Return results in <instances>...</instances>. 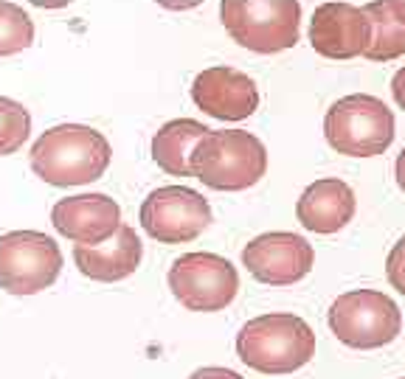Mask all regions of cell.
<instances>
[{
    "instance_id": "cell-1",
    "label": "cell",
    "mask_w": 405,
    "mask_h": 379,
    "mask_svg": "<svg viewBox=\"0 0 405 379\" xmlns=\"http://www.w3.org/2000/svg\"><path fill=\"white\" fill-rule=\"evenodd\" d=\"M110 161V140L88 124H56L45 129L29 152L31 172L54 188L90 186L104 177Z\"/></svg>"
},
{
    "instance_id": "cell-2",
    "label": "cell",
    "mask_w": 405,
    "mask_h": 379,
    "mask_svg": "<svg viewBox=\"0 0 405 379\" xmlns=\"http://www.w3.org/2000/svg\"><path fill=\"white\" fill-rule=\"evenodd\" d=\"M312 326L293 312H267L251 318L237 332V357L256 373L285 376L296 373L315 357Z\"/></svg>"
},
{
    "instance_id": "cell-3",
    "label": "cell",
    "mask_w": 405,
    "mask_h": 379,
    "mask_svg": "<svg viewBox=\"0 0 405 379\" xmlns=\"http://www.w3.org/2000/svg\"><path fill=\"white\" fill-rule=\"evenodd\" d=\"M267 175V146L245 129H212L191 152V177L212 191H248Z\"/></svg>"
},
{
    "instance_id": "cell-4",
    "label": "cell",
    "mask_w": 405,
    "mask_h": 379,
    "mask_svg": "<svg viewBox=\"0 0 405 379\" xmlns=\"http://www.w3.org/2000/svg\"><path fill=\"white\" fill-rule=\"evenodd\" d=\"M397 118L388 104L369 93H352L329 104L324 115L326 143L347 158H377L394 143Z\"/></svg>"
},
{
    "instance_id": "cell-5",
    "label": "cell",
    "mask_w": 405,
    "mask_h": 379,
    "mask_svg": "<svg viewBox=\"0 0 405 379\" xmlns=\"http://www.w3.org/2000/svg\"><path fill=\"white\" fill-rule=\"evenodd\" d=\"M220 23L237 45L253 54H282L301 37V3L299 0H220Z\"/></svg>"
},
{
    "instance_id": "cell-6",
    "label": "cell",
    "mask_w": 405,
    "mask_h": 379,
    "mask_svg": "<svg viewBox=\"0 0 405 379\" xmlns=\"http://www.w3.org/2000/svg\"><path fill=\"white\" fill-rule=\"evenodd\" d=\"M329 332L338 343L355 351L391 346L402 334V312L397 300L380 289H349L329 303Z\"/></svg>"
},
{
    "instance_id": "cell-7",
    "label": "cell",
    "mask_w": 405,
    "mask_h": 379,
    "mask_svg": "<svg viewBox=\"0 0 405 379\" xmlns=\"http://www.w3.org/2000/svg\"><path fill=\"white\" fill-rule=\"evenodd\" d=\"M166 284L175 300L189 312H223L239 292V270L217 253H183L172 261Z\"/></svg>"
},
{
    "instance_id": "cell-8",
    "label": "cell",
    "mask_w": 405,
    "mask_h": 379,
    "mask_svg": "<svg viewBox=\"0 0 405 379\" xmlns=\"http://www.w3.org/2000/svg\"><path fill=\"white\" fill-rule=\"evenodd\" d=\"M65 256L42 231H9L0 236V289L26 298L56 284Z\"/></svg>"
},
{
    "instance_id": "cell-9",
    "label": "cell",
    "mask_w": 405,
    "mask_h": 379,
    "mask_svg": "<svg viewBox=\"0 0 405 379\" xmlns=\"http://www.w3.org/2000/svg\"><path fill=\"white\" fill-rule=\"evenodd\" d=\"M144 234L161 245H186L209 231L212 205L189 186H161L147 194L138 211Z\"/></svg>"
},
{
    "instance_id": "cell-10",
    "label": "cell",
    "mask_w": 405,
    "mask_h": 379,
    "mask_svg": "<svg viewBox=\"0 0 405 379\" xmlns=\"http://www.w3.org/2000/svg\"><path fill=\"white\" fill-rule=\"evenodd\" d=\"M242 267L267 287H293L315 267V248L293 231H267L253 236L239 256Z\"/></svg>"
},
{
    "instance_id": "cell-11",
    "label": "cell",
    "mask_w": 405,
    "mask_h": 379,
    "mask_svg": "<svg viewBox=\"0 0 405 379\" xmlns=\"http://www.w3.org/2000/svg\"><path fill=\"white\" fill-rule=\"evenodd\" d=\"M372 17L363 6H352L344 0L321 3L310 20V45L324 59L347 62L355 56H366L372 45Z\"/></svg>"
},
{
    "instance_id": "cell-12",
    "label": "cell",
    "mask_w": 405,
    "mask_h": 379,
    "mask_svg": "<svg viewBox=\"0 0 405 379\" xmlns=\"http://www.w3.org/2000/svg\"><path fill=\"white\" fill-rule=\"evenodd\" d=\"M191 102L217 121H245L259 110V88L248 73L214 65L194 76Z\"/></svg>"
},
{
    "instance_id": "cell-13",
    "label": "cell",
    "mask_w": 405,
    "mask_h": 379,
    "mask_svg": "<svg viewBox=\"0 0 405 379\" xmlns=\"http://www.w3.org/2000/svg\"><path fill=\"white\" fill-rule=\"evenodd\" d=\"M51 225L54 231L65 239H71L74 245H104L110 242L121 222V205L99 191L90 194H77L65 197L51 208Z\"/></svg>"
},
{
    "instance_id": "cell-14",
    "label": "cell",
    "mask_w": 405,
    "mask_h": 379,
    "mask_svg": "<svg viewBox=\"0 0 405 379\" xmlns=\"http://www.w3.org/2000/svg\"><path fill=\"white\" fill-rule=\"evenodd\" d=\"M358 213V197L352 186L341 177H321L310 183L299 202H296V219L304 231L318 236H332L355 219Z\"/></svg>"
},
{
    "instance_id": "cell-15",
    "label": "cell",
    "mask_w": 405,
    "mask_h": 379,
    "mask_svg": "<svg viewBox=\"0 0 405 379\" xmlns=\"http://www.w3.org/2000/svg\"><path fill=\"white\" fill-rule=\"evenodd\" d=\"M74 264L77 270L99 284H116L129 278L135 270L141 267L144 259V245L135 234L132 225H121L118 234L104 242V245H74Z\"/></svg>"
},
{
    "instance_id": "cell-16",
    "label": "cell",
    "mask_w": 405,
    "mask_h": 379,
    "mask_svg": "<svg viewBox=\"0 0 405 379\" xmlns=\"http://www.w3.org/2000/svg\"><path fill=\"white\" fill-rule=\"evenodd\" d=\"M212 129L197 118H172L166 121L150 143L152 161L172 177H191V152Z\"/></svg>"
},
{
    "instance_id": "cell-17",
    "label": "cell",
    "mask_w": 405,
    "mask_h": 379,
    "mask_svg": "<svg viewBox=\"0 0 405 379\" xmlns=\"http://www.w3.org/2000/svg\"><path fill=\"white\" fill-rule=\"evenodd\" d=\"M372 17V45L366 51L369 62H391L405 56V26L391 17V12L383 6V0H372L363 6Z\"/></svg>"
},
{
    "instance_id": "cell-18",
    "label": "cell",
    "mask_w": 405,
    "mask_h": 379,
    "mask_svg": "<svg viewBox=\"0 0 405 379\" xmlns=\"http://www.w3.org/2000/svg\"><path fill=\"white\" fill-rule=\"evenodd\" d=\"M34 45V20L31 15L12 3L0 0V56H15Z\"/></svg>"
},
{
    "instance_id": "cell-19",
    "label": "cell",
    "mask_w": 405,
    "mask_h": 379,
    "mask_svg": "<svg viewBox=\"0 0 405 379\" xmlns=\"http://www.w3.org/2000/svg\"><path fill=\"white\" fill-rule=\"evenodd\" d=\"M31 135V113L9 99L0 96V158H9L23 149V143Z\"/></svg>"
},
{
    "instance_id": "cell-20",
    "label": "cell",
    "mask_w": 405,
    "mask_h": 379,
    "mask_svg": "<svg viewBox=\"0 0 405 379\" xmlns=\"http://www.w3.org/2000/svg\"><path fill=\"white\" fill-rule=\"evenodd\" d=\"M386 278L391 284V289H397L405 298V236H399L394 242V248L388 250L386 259Z\"/></svg>"
},
{
    "instance_id": "cell-21",
    "label": "cell",
    "mask_w": 405,
    "mask_h": 379,
    "mask_svg": "<svg viewBox=\"0 0 405 379\" xmlns=\"http://www.w3.org/2000/svg\"><path fill=\"white\" fill-rule=\"evenodd\" d=\"M189 379H245L239 371L234 368H223V365H206V368H197L189 373Z\"/></svg>"
},
{
    "instance_id": "cell-22",
    "label": "cell",
    "mask_w": 405,
    "mask_h": 379,
    "mask_svg": "<svg viewBox=\"0 0 405 379\" xmlns=\"http://www.w3.org/2000/svg\"><path fill=\"white\" fill-rule=\"evenodd\" d=\"M391 96H394L397 107L405 110V67H399L394 73V79H391Z\"/></svg>"
},
{
    "instance_id": "cell-23",
    "label": "cell",
    "mask_w": 405,
    "mask_h": 379,
    "mask_svg": "<svg viewBox=\"0 0 405 379\" xmlns=\"http://www.w3.org/2000/svg\"><path fill=\"white\" fill-rule=\"evenodd\" d=\"M394 180H397V188L405 194V146H402V152L394 161Z\"/></svg>"
},
{
    "instance_id": "cell-24",
    "label": "cell",
    "mask_w": 405,
    "mask_h": 379,
    "mask_svg": "<svg viewBox=\"0 0 405 379\" xmlns=\"http://www.w3.org/2000/svg\"><path fill=\"white\" fill-rule=\"evenodd\" d=\"M383 6L391 12V17H394L397 23L405 26V0H383Z\"/></svg>"
},
{
    "instance_id": "cell-25",
    "label": "cell",
    "mask_w": 405,
    "mask_h": 379,
    "mask_svg": "<svg viewBox=\"0 0 405 379\" xmlns=\"http://www.w3.org/2000/svg\"><path fill=\"white\" fill-rule=\"evenodd\" d=\"M402 379H405V376H402Z\"/></svg>"
}]
</instances>
